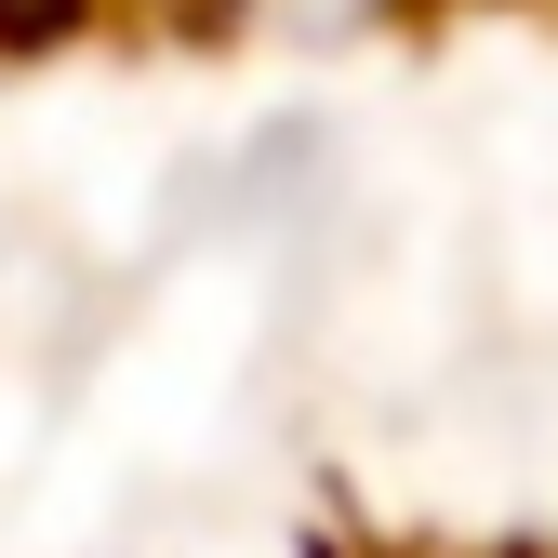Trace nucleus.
<instances>
[{"label": "nucleus", "instance_id": "nucleus-1", "mask_svg": "<svg viewBox=\"0 0 558 558\" xmlns=\"http://www.w3.org/2000/svg\"><path fill=\"white\" fill-rule=\"evenodd\" d=\"M199 14H373V0H199Z\"/></svg>", "mask_w": 558, "mask_h": 558}]
</instances>
